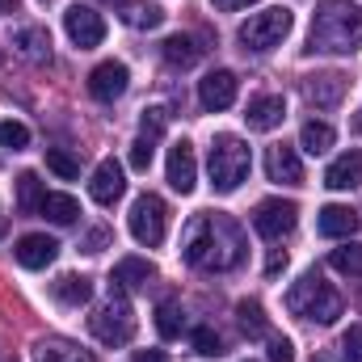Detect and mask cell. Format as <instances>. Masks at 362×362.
I'll return each mask as SVG.
<instances>
[{"instance_id":"obj_1","label":"cell","mask_w":362,"mask_h":362,"mask_svg":"<svg viewBox=\"0 0 362 362\" xmlns=\"http://www.w3.org/2000/svg\"><path fill=\"white\" fill-rule=\"evenodd\" d=\"M181 257L198 270H236L245 257V232L228 215H194L181 232Z\"/></svg>"},{"instance_id":"obj_2","label":"cell","mask_w":362,"mask_h":362,"mask_svg":"<svg viewBox=\"0 0 362 362\" xmlns=\"http://www.w3.org/2000/svg\"><path fill=\"white\" fill-rule=\"evenodd\" d=\"M362 42V8L350 0H320L312 17V38L308 51H329V55H350Z\"/></svg>"},{"instance_id":"obj_3","label":"cell","mask_w":362,"mask_h":362,"mask_svg":"<svg viewBox=\"0 0 362 362\" xmlns=\"http://www.w3.org/2000/svg\"><path fill=\"white\" fill-rule=\"evenodd\" d=\"M286 308L303 320H316V325H333L341 316V295L320 278L316 270H308L291 291H286Z\"/></svg>"},{"instance_id":"obj_4","label":"cell","mask_w":362,"mask_h":362,"mask_svg":"<svg viewBox=\"0 0 362 362\" xmlns=\"http://www.w3.org/2000/svg\"><path fill=\"white\" fill-rule=\"evenodd\" d=\"M249 165H253V156H249V144L245 139L215 135V144H211V185L219 194L240 189V181L249 177Z\"/></svg>"},{"instance_id":"obj_5","label":"cell","mask_w":362,"mask_h":362,"mask_svg":"<svg viewBox=\"0 0 362 362\" xmlns=\"http://www.w3.org/2000/svg\"><path fill=\"white\" fill-rule=\"evenodd\" d=\"M89 333L101 346H110V350L114 346H127L135 337V312H131V303L118 291H110V303H101L89 316Z\"/></svg>"},{"instance_id":"obj_6","label":"cell","mask_w":362,"mask_h":362,"mask_svg":"<svg viewBox=\"0 0 362 362\" xmlns=\"http://www.w3.org/2000/svg\"><path fill=\"white\" fill-rule=\"evenodd\" d=\"M286 34H291V8H282V4L253 13V17L240 25V42H245V51H270V47H278Z\"/></svg>"},{"instance_id":"obj_7","label":"cell","mask_w":362,"mask_h":362,"mask_svg":"<svg viewBox=\"0 0 362 362\" xmlns=\"http://www.w3.org/2000/svg\"><path fill=\"white\" fill-rule=\"evenodd\" d=\"M165 232H169V206H165V198L139 194L135 206H131V236H135L139 245L156 249V245L165 240Z\"/></svg>"},{"instance_id":"obj_8","label":"cell","mask_w":362,"mask_h":362,"mask_svg":"<svg viewBox=\"0 0 362 362\" xmlns=\"http://www.w3.org/2000/svg\"><path fill=\"white\" fill-rule=\"evenodd\" d=\"M295 219H299V206L295 202H282V198H266L253 206V228L266 236V240H282L295 232Z\"/></svg>"},{"instance_id":"obj_9","label":"cell","mask_w":362,"mask_h":362,"mask_svg":"<svg viewBox=\"0 0 362 362\" xmlns=\"http://www.w3.org/2000/svg\"><path fill=\"white\" fill-rule=\"evenodd\" d=\"M64 30H68V38H72L81 51L101 47V38H105V21H101V13L89 8V4H72V8L64 13Z\"/></svg>"},{"instance_id":"obj_10","label":"cell","mask_w":362,"mask_h":362,"mask_svg":"<svg viewBox=\"0 0 362 362\" xmlns=\"http://www.w3.org/2000/svg\"><path fill=\"white\" fill-rule=\"evenodd\" d=\"M131 85V72H127V64H114V59H105V64H97L89 72V93L97 101H114V97H122Z\"/></svg>"},{"instance_id":"obj_11","label":"cell","mask_w":362,"mask_h":362,"mask_svg":"<svg viewBox=\"0 0 362 362\" xmlns=\"http://www.w3.org/2000/svg\"><path fill=\"white\" fill-rule=\"evenodd\" d=\"M303 97H308L316 110H333V105H341V97H346V76H341V72L303 76Z\"/></svg>"},{"instance_id":"obj_12","label":"cell","mask_w":362,"mask_h":362,"mask_svg":"<svg viewBox=\"0 0 362 362\" xmlns=\"http://www.w3.org/2000/svg\"><path fill=\"white\" fill-rule=\"evenodd\" d=\"M55 253H59V245H55L51 236H42V232H30V236H21V240L13 245V257H17V266H25V270H47V266L55 262Z\"/></svg>"},{"instance_id":"obj_13","label":"cell","mask_w":362,"mask_h":362,"mask_svg":"<svg viewBox=\"0 0 362 362\" xmlns=\"http://www.w3.org/2000/svg\"><path fill=\"white\" fill-rule=\"evenodd\" d=\"M169 185L177 194H189L198 185V160H194V144L189 139H177L169 148Z\"/></svg>"},{"instance_id":"obj_14","label":"cell","mask_w":362,"mask_h":362,"mask_svg":"<svg viewBox=\"0 0 362 362\" xmlns=\"http://www.w3.org/2000/svg\"><path fill=\"white\" fill-rule=\"evenodd\" d=\"M282 118H286V101H282L278 93H257V97L245 105V122H249V131H274Z\"/></svg>"},{"instance_id":"obj_15","label":"cell","mask_w":362,"mask_h":362,"mask_svg":"<svg viewBox=\"0 0 362 362\" xmlns=\"http://www.w3.org/2000/svg\"><path fill=\"white\" fill-rule=\"evenodd\" d=\"M266 173H270V181H278V185H303V160H299L295 148L274 144L270 152H266Z\"/></svg>"},{"instance_id":"obj_16","label":"cell","mask_w":362,"mask_h":362,"mask_svg":"<svg viewBox=\"0 0 362 362\" xmlns=\"http://www.w3.org/2000/svg\"><path fill=\"white\" fill-rule=\"evenodd\" d=\"M122 189H127V181H122V165H118V160H101V165L93 169V181H89L93 202L114 206V202L122 198Z\"/></svg>"},{"instance_id":"obj_17","label":"cell","mask_w":362,"mask_h":362,"mask_svg":"<svg viewBox=\"0 0 362 362\" xmlns=\"http://www.w3.org/2000/svg\"><path fill=\"white\" fill-rule=\"evenodd\" d=\"M198 101H202V110H228L232 101H236V76L228 72V68H219V72H211L202 85H198Z\"/></svg>"},{"instance_id":"obj_18","label":"cell","mask_w":362,"mask_h":362,"mask_svg":"<svg viewBox=\"0 0 362 362\" xmlns=\"http://www.w3.org/2000/svg\"><path fill=\"white\" fill-rule=\"evenodd\" d=\"M156 278V266L152 262H144V257H122L118 266H114V274H110V291H139V286H148Z\"/></svg>"},{"instance_id":"obj_19","label":"cell","mask_w":362,"mask_h":362,"mask_svg":"<svg viewBox=\"0 0 362 362\" xmlns=\"http://www.w3.org/2000/svg\"><path fill=\"white\" fill-rule=\"evenodd\" d=\"M316 232L337 240V236H354L358 232V211L354 206H341V202H329L320 215H316Z\"/></svg>"},{"instance_id":"obj_20","label":"cell","mask_w":362,"mask_h":362,"mask_svg":"<svg viewBox=\"0 0 362 362\" xmlns=\"http://www.w3.org/2000/svg\"><path fill=\"white\" fill-rule=\"evenodd\" d=\"M13 47H17V55L30 59V64H47V59H51V34H47L42 25L17 30V34H13Z\"/></svg>"},{"instance_id":"obj_21","label":"cell","mask_w":362,"mask_h":362,"mask_svg":"<svg viewBox=\"0 0 362 362\" xmlns=\"http://www.w3.org/2000/svg\"><path fill=\"white\" fill-rule=\"evenodd\" d=\"M160 55H165L169 68H194V64L202 59V47H198L194 34H173V38L160 42Z\"/></svg>"},{"instance_id":"obj_22","label":"cell","mask_w":362,"mask_h":362,"mask_svg":"<svg viewBox=\"0 0 362 362\" xmlns=\"http://www.w3.org/2000/svg\"><path fill=\"white\" fill-rule=\"evenodd\" d=\"M34 362H93L89 350H81L76 341H64V337H42L34 346Z\"/></svg>"},{"instance_id":"obj_23","label":"cell","mask_w":362,"mask_h":362,"mask_svg":"<svg viewBox=\"0 0 362 362\" xmlns=\"http://www.w3.org/2000/svg\"><path fill=\"white\" fill-rule=\"evenodd\" d=\"M51 295H55L64 308H81V303H89L93 282L85 278V274H59V278L51 282Z\"/></svg>"},{"instance_id":"obj_24","label":"cell","mask_w":362,"mask_h":362,"mask_svg":"<svg viewBox=\"0 0 362 362\" xmlns=\"http://www.w3.org/2000/svg\"><path fill=\"white\" fill-rule=\"evenodd\" d=\"M358 181H362V152L337 156V160L329 165V173H325V185H329V189H354Z\"/></svg>"},{"instance_id":"obj_25","label":"cell","mask_w":362,"mask_h":362,"mask_svg":"<svg viewBox=\"0 0 362 362\" xmlns=\"http://www.w3.org/2000/svg\"><path fill=\"white\" fill-rule=\"evenodd\" d=\"M236 325H240V333H245L249 341H257V337H266V333H270L266 308H262L257 299H240V303H236Z\"/></svg>"},{"instance_id":"obj_26","label":"cell","mask_w":362,"mask_h":362,"mask_svg":"<svg viewBox=\"0 0 362 362\" xmlns=\"http://www.w3.org/2000/svg\"><path fill=\"white\" fill-rule=\"evenodd\" d=\"M333 139H337L333 127H329V122H316V118L303 122V131H299V148H303L308 156H325V152L333 148Z\"/></svg>"},{"instance_id":"obj_27","label":"cell","mask_w":362,"mask_h":362,"mask_svg":"<svg viewBox=\"0 0 362 362\" xmlns=\"http://www.w3.org/2000/svg\"><path fill=\"white\" fill-rule=\"evenodd\" d=\"M38 211H42V215H47V219H51V223H64V228H68V223H76V219H81V202H76V198H72V194H47V198H42V206H38Z\"/></svg>"},{"instance_id":"obj_28","label":"cell","mask_w":362,"mask_h":362,"mask_svg":"<svg viewBox=\"0 0 362 362\" xmlns=\"http://www.w3.org/2000/svg\"><path fill=\"white\" fill-rule=\"evenodd\" d=\"M122 21H127L131 30H156V25L165 21V8L139 0V4H127V8H122Z\"/></svg>"},{"instance_id":"obj_29","label":"cell","mask_w":362,"mask_h":362,"mask_svg":"<svg viewBox=\"0 0 362 362\" xmlns=\"http://www.w3.org/2000/svg\"><path fill=\"white\" fill-rule=\"evenodd\" d=\"M181 329H185V312H181L177 299H160V308H156V333L169 341V337H181Z\"/></svg>"},{"instance_id":"obj_30","label":"cell","mask_w":362,"mask_h":362,"mask_svg":"<svg viewBox=\"0 0 362 362\" xmlns=\"http://www.w3.org/2000/svg\"><path fill=\"white\" fill-rule=\"evenodd\" d=\"M42 198H47V194H42L38 173H21V177H17V206H21L25 215H30V211H38V206H42Z\"/></svg>"},{"instance_id":"obj_31","label":"cell","mask_w":362,"mask_h":362,"mask_svg":"<svg viewBox=\"0 0 362 362\" xmlns=\"http://www.w3.org/2000/svg\"><path fill=\"white\" fill-rule=\"evenodd\" d=\"M329 266L337 274H346V278H362V245H341V249H333Z\"/></svg>"},{"instance_id":"obj_32","label":"cell","mask_w":362,"mask_h":362,"mask_svg":"<svg viewBox=\"0 0 362 362\" xmlns=\"http://www.w3.org/2000/svg\"><path fill=\"white\" fill-rule=\"evenodd\" d=\"M47 169H51V173H59V177H81V160H76V156H68V152H64V148H47Z\"/></svg>"},{"instance_id":"obj_33","label":"cell","mask_w":362,"mask_h":362,"mask_svg":"<svg viewBox=\"0 0 362 362\" xmlns=\"http://www.w3.org/2000/svg\"><path fill=\"white\" fill-rule=\"evenodd\" d=\"M194 350H198L202 358H219V354H223V341H219V333H215V329H206V325H202V329H194Z\"/></svg>"},{"instance_id":"obj_34","label":"cell","mask_w":362,"mask_h":362,"mask_svg":"<svg viewBox=\"0 0 362 362\" xmlns=\"http://www.w3.org/2000/svg\"><path fill=\"white\" fill-rule=\"evenodd\" d=\"M25 144H30V131H25L21 122H13V118H8V122H0V148H8V152H21Z\"/></svg>"},{"instance_id":"obj_35","label":"cell","mask_w":362,"mask_h":362,"mask_svg":"<svg viewBox=\"0 0 362 362\" xmlns=\"http://www.w3.org/2000/svg\"><path fill=\"white\" fill-rule=\"evenodd\" d=\"M337 350H341V362H362V325H350L341 333Z\"/></svg>"},{"instance_id":"obj_36","label":"cell","mask_w":362,"mask_h":362,"mask_svg":"<svg viewBox=\"0 0 362 362\" xmlns=\"http://www.w3.org/2000/svg\"><path fill=\"white\" fill-rule=\"evenodd\" d=\"M165 122H169V114H165L160 105L144 110V118H139V131H144V139H152V144H156V135L165 131Z\"/></svg>"},{"instance_id":"obj_37","label":"cell","mask_w":362,"mask_h":362,"mask_svg":"<svg viewBox=\"0 0 362 362\" xmlns=\"http://www.w3.org/2000/svg\"><path fill=\"white\" fill-rule=\"evenodd\" d=\"M131 169H135V173H148V169H152V139L139 135V139L131 144Z\"/></svg>"},{"instance_id":"obj_38","label":"cell","mask_w":362,"mask_h":362,"mask_svg":"<svg viewBox=\"0 0 362 362\" xmlns=\"http://www.w3.org/2000/svg\"><path fill=\"white\" fill-rule=\"evenodd\" d=\"M270 362H295V346L286 337H270Z\"/></svg>"},{"instance_id":"obj_39","label":"cell","mask_w":362,"mask_h":362,"mask_svg":"<svg viewBox=\"0 0 362 362\" xmlns=\"http://www.w3.org/2000/svg\"><path fill=\"white\" fill-rule=\"evenodd\" d=\"M105 245H110V232H105V228H97V232H89V240H85V249H89V253H101Z\"/></svg>"},{"instance_id":"obj_40","label":"cell","mask_w":362,"mask_h":362,"mask_svg":"<svg viewBox=\"0 0 362 362\" xmlns=\"http://www.w3.org/2000/svg\"><path fill=\"white\" fill-rule=\"evenodd\" d=\"M282 266H286V253H282V249H274V253H270V262H266V274L274 278V274L282 270Z\"/></svg>"},{"instance_id":"obj_41","label":"cell","mask_w":362,"mask_h":362,"mask_svg":"<svg viewBox=\"0 0 362 362\" xmlns=\"http://www.w3.org/2000/svg\"><path fill=\"white\" fill-rule=\"evenodd\" d=\"M215 8H228V13H236V8H249L253 0H211Z\"/></svg>"},{"instance_id":"obj_42","label":"cell","mask_w":362,"mask_h":362,"mask_svg":"<svg viewBox=\"0 0 362 362\" xmlns=\"http://www.w3.org/2000/svg\"><path fill=\"white\" fill-rule=\"evenodd\" d=\"M135 362H169V358H165V350H139Z\"/></svg>"},{"instance_id":"obj_43","label":"cell","mask_w":362,"mask_h":362,"mask_svg":"<svg viewBox=\"0 0 362 362\" xmlns=\"http://www.w3.org/2000/svg\"><path fill=\"white\" fill-rule=\"evenodd\" d=\"M17 8H21L17 0H0V17H8V13H17Z\"/></svg>"},{"instance_id":"obj_44","label":"cell","mask_w":362,"mask_h":362,"mask_svg":"<svg viewBox=\"0 0 362 362\" xmlns=\"http://www.w3.org/2000/svg\"><path fill=\"white\" fill-rule=\"evenodd\" d=\"M0 236H4V219H0Z\"/></svg>"},{"instance_id":"obj_45","label":"cell","mask_w":362,"mask_h":362,"mask_svg":"<svg viewBox=\"0 0 362 362\" xmlns=\"http://www.w3.org/2000/svg\"><path fill=\"white\" fill-rule=\"evenodd\" d=\"M105 4H122V0H105Z\"/></svg>"}]
</instances>
